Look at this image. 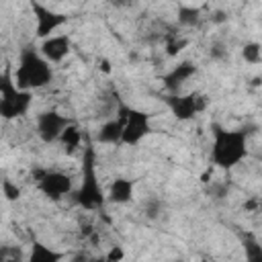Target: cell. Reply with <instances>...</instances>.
I'll use <instances>...</instances> for the list:
<instances>
[{
  "label": "cell",
  "instance_id": "obj_1",
  "mask_svg": "<svg viewBox=\"0 0 262 262\" xmlns=\"http://www.w3.org/2000/svg\"><path fill=\"white\" fill-rule=\"evenodd\" d=\"M211 166L221 170H233L248 156V131L227 129L219 123H211Z\"/></svg>",
  "mask_w": 262,
  "mask_h": 262
},
{
  "label": "cell",
  "instance_id": "obj_2",
  "mask_svg": "<svg viewBox=\"0 0 262 262\" xmlns=\"http://www.w3.org/2000/svg\"><path fill=\"white\" fill-rule=\"evenodd\" d=\"M14 82L20 90L33 92L39 88H45L47 84L53 82V68L51 63L41 55L39 47L35 45H25L18 55V66L14 70Z\"/></svg>",
  "mask_w": 262,
  "mask_h": 262
},
{
  "label": "cell",
  "instance_id": "obj_3",
  "mask_svg": "<svg viewBox=\"0 0 262 262\" xmlns=\"http://www.w3.org/2000/svg\"><path fill=\"white\" fill-rule=\"evenodd\" d=\"M74 203L84 211H102V207L106 205V192L96 172V151L90 143H86L82 154L80 186L74 190Z\"/></svg>",
  "mask_w": 262,
  "mask_h": 262
},
{
  "label": "cell",
  "instance_id": "obj_4",
  "mask_svg": "<svg viewBox=\"0 0 262 262\" xmlns=\"http://www.w3.org/2000/svg\"><path fill=\"white\" fill-rule=\"evenodd\" d=\"M33 104V92L20 90L14 82V76L6 68L0 76V115L4 121L20 119L29 113Z\"/></svg>",
  "mask_w": 262,
  "mask_h": 262
},
{
  "label": "cell",
  "instance_id": "obj_5",
  "mask_svg": "<svg viewBox=\"0 0 262 262\" xmlns=\"http://www.w3.org/2000/svg\"><path fill=\"white\" fill-rule=\"evenodd\" d=\"M115 117L123 125V139L121 145H139L149 133H151V117L131 104H125L123 100L117 102V113Z\"/></svg>",
  "mask_w": 262,
  "mask_h": 262
},
{
  "label": "cell",
  "instance_id": "obj_6",
  "mask_svg": "<svg viewBox=\"0 0 262 262\" xmlns=\"http://www.w3.org/2000/svg\"><path fill=\"white\" fill-rule=\"evenodd\" d=\"M164 102L168 104L170 113L178 121H192L199 113H203L209 106L207 94L199 90H192L188 94H168L164 96Z\"/></svg>",
  "mask_w": 262,
  "mask_h": 262
},
{
  "label": "cell",
  "instance_id": "obj_7",
  "mask_svg": "<svg viewBox=\"0 0 262 262\" xmlns=\"http://www.w3.org/2000/svg\"><path fill=\"white\" fill-rule=\"evenodd\" d=\"M31 10L35 14V35L43 41L53 37V33L57 29H61L63 25H68V20H70V16L66 12H57L41 2H33Z\"/></svg>",
  "mask_w": 262,
  "mask_h": 262
},
{
  "label": "cell",
  "instance_id": "obj_8",
  "mask_svg": "<svg viewBox=\"0 0 262 262\" xmlns=\"http://www.w3.org/2000/svg\"><path fill=\"white\" fill-rule=\"evenodd\" d=\"M74 121L57 111H43L39 117H37V123H35V129H37V135L43 143H55L61 139L63 131L72 125Z\"/></svg>",
  "mask_w": 262,
  "mask_h": 262
},
{
  "label": "cell",
  "instance_id": "obj_9",
  "mask_svg": "<svg viewBox=\"0 0 262 262\" xmlns=\"http://www.w3.org/2000/svg\"><path fill=\"white\" fill-rule=\"evenodd\" d=\"M37 190L51 201H59L68 194H74V180L70 174L59 170H45V174L35 182Z\"/></svg>",
  "mask_w": 262,
  "mask_h": 262
},
{
  "label": "cell",
  "instance_id": "obj_10",
  "mask_svg": "<svg viewBox=\"0 0 262 262\" xmlns=\"http://www.w3.org/2000/svg\"><path fill=\"white\" fill-rule=\"evenodd\" d=\"M39 51H41V55L49 63H59V61H63L70 55V51H72V39L68 35H53V37L41 41Z\"/></svg>",
  "mask_w": 262,
  "mask_h": 262
},
{
  "label": "cell",
  "instance_id": "obj_11",
  "mask_svg": "<svg viewBox=\"0 0 262 262\" xmlns=\"http://www.w3.org/2000/svg\"><path fill=\"white\" fill-rule=\"evenodd\" d=\"M194 74H196V66H194L192 61H188V59H186V61H180V63H176V66L162 78L164 88H166L170 94H178L180 86L186 84Z\"/></svg>",
  "mask_w": 262,
  "mask_h": 262
},
{
  "label": "cell",
  "instance_id": "obj_12",
  "mask_svg": "<svg viewBox=\"0 0 262 262\" xmlns=\"http://www.w3.org/2000/svg\"><path fill=\"white\" fill-rule=\"evenodd\" d=\"M133 192H135V182L131 178H125V176H119L111 182L108 190H106V203H113V205H127L131 199H133Z\"/></svg>",
  "mask_w": 262,
  "mask_h": 262
},
{
  "label": "cell",
  "instance_id": "obj_13",
  "mask_svg": "<svg viewBox=\"0 0 262 262\" xmlns=\"http://www.w3.org/2000/svg\"><path fill=\"white\" fill-rule=\"evenodd\" d=\"M96 139L98 143H106V145H121V139H123V125L121 121L115 117V119H108L100 125L98 133H96Z\"/></svg>",
  "mask_w": 262,
  "mask_h": 262
},
{
  "label": "cell",
  "instance_id": "obj_14",
  "mask_svg": "<svg viewBox=\"0 0 262 262\" xmlns=\"http://www.w3.org/2000/svg\"><path fill=\"white\" fill-rule=\"evenodd\" d=\"M66 258L63 252H57L49 246H45L43 242H33L31 244V252H29V258L27 262H61Z\"/></svg>",
  "mask_w": 262,
  "mask_h": 262
},
{
  "label": "cell",
  "instance_id": "obj_15",
  "mask_svg": "<svg viewBox=\"0 0 262 262\" xmlns=\"http://www.w3.org/2000/svg\"><path fill=\"white\" fill-rule=\"evenodd\" d=\"M82 139H84L82 129H80L76 123H72V125L63 131V135H61L59 143L63 145V149H68V151H76V149L82 145Z\"/></svg>",
  "mask_w": 262,
  "mask_h": 262
},
{
  "label": "cell",
  "instance_id": "obj_16",
  "mask_svg": "<svg viewBox=\"0 0 262 262\" xmlns=\"http://www.w3.org/2000/svg\"><path fill=\"white\" fill-rule=\"evenodd\" d=\"M0 262H27V258L18 244H4L0 248Z\"/></svg>",
  "mask_w": 262,
  "mask_h": 262
},
{
  "label": "cell",
  "instance_id": "obj_17",
  "mask_svg": "<svg viewBox=\"0 0 262 262\" xmlns=\"http://www.w3.org/2000/svg\"><path fill=\"white\" fill-rule=\"evenodd\" d=\"M242 244H244L246 262H262V246H260L252 235H246Z\"/></svg>",
  "mask_w": 262,
  "mask_h": 262
},
{
  "label": "cell",
  "instance_id": "obj_18",
  "mask_svg": "<svg viewBox=\"0 0 262 262\" xmlns=\"http://www.w3.org/2000/svg\"><path fill=\"white\" fill-rule=\"evenodd\" d=\"M201 20V10L194 6H180L178 8V23L182 27H196Z\"/></svg>",
  "mask_w": 262,
  "mask_h": 262
},
{
  "label": "cell",
  "instance_id": "obj_19",
  "mask_svg": "<svg viewBox=\"0 0 262 262\" xmlns=\"http://www.w3.org/2000/svg\"><path fill=\"white\" fill-rule=\"evenodd\" d=\"M242 57L248 61V63H260L262 61V45L256 43V41H250L242 47Z\"/></svg>",
  "mask_w": 262,
  "mask_h": 262
},
{
  "label": "cell",
  "instance_id": "obj_20",
  "mask_svg": "<svg viewBox=\"0 0 262 262\" xmlns=\"http://www.w3.org/2000/svg\"><path fill=\"white\" fill-rule=\"evenodd\" d=\"M186 45H188V39H186V37L170 35V37L166 39V53H168L170 57H174V55H178Z\"/></svg>",
  "mask_w": 262,
  "mask_h": 262
},
{
  "label": "cell",
  "instance_id": "obj_21",
  "mask_svg": "<svg viewBox=\"0 0 262 262\" xmlns=\"http://www.w3.org/2000/svg\"><path fill=\"white\" fill-rule=\"evenodd\" d=\"M2 194H4L6 201H18L23 190H20V186L16 182H12L10 178H4L2 180Z\"/></svg>",
  "mask_w": 262,
  "mask_h": 262
},
{
  "label": "cell",
  "instance_id": "obj_22",
  "mask_svg": "<svg viewBox=\"0 0 262 262\" xmlns=\"http://www.w3.org/2000/svg\"><path fill=\"white\" fill-rule=\"evenodd\" d=\"M123 260H125V250H123V246H113L106 254L94 258V262H123Z\"/></svg>",
  "mask_w": 262,
  "mask_h": 262
},
{
  "label": "cell",
  "instance_id": "obj_23",
  "mask_svg": "<svg viewBox=\"0 0 262 262\" xmlns=\"http://www.w3.org/2000/svg\"><path fill=\"white\" fill-rule=\"evenodd\" d=\"M160 213H162V203H160L158 199H149V201L143 205V215H145L147 219H158Z\"/></svg>",
  "mask_w": 262,
  "mask_h": 262
},
{
  "label": "cell",
  "instance_id": "obj_24",
  "mask_svg": "<svg viewBox=\"0 0 262 262\" xmlns=\"http://www.w3.org/2000/svg\"><path fill=\"white\" fill-rule=\"evenodd\" d=\"M209 194H211L213 199H223V196L227 194V184H225V182H213V184L209 186Z\"/></svg>",
  "mask_w": 262,
  "mask_h": 262
},
{
  "label": "cell",
  "instance_id": "obj_25",
  "mask_svg": "<svg viewBox=\"0 0 262 262\" xmlns=\"http://www.w3.org/2000/svg\"><path fill=\"white\" fill-rule=\"evenodd\" d=\"M227 55V49L221 45V43H215L213 47H211V57L213 59H223Z\"/></svg>",
  "mask_w": 262,
  "mask_h": 262
},
{
  "label": "cell",
  "instance_id": "obj_26",
  "mask_svg": "<svg viewBox=\"0 0 262 262\" xmlns=\"http://www.w3.org/2000/svg\"><path fill=\"white\" fill-rule=\"evenodd\" d=\"M258 207H260V201H258L256 196H252V199H248V201L244 203V209H246V211H250V213L258 211Z\"/></svg>",
  "mask_w": 262,
  "mask_h": 262
},
{
  "label": "cell",
  "instance_id": "obj_27",
  "mask_svg": "<svg viewBox=\"0 0 262 262\" xmlns=\"http://www.w3.org/2000/svg\"><path fill=\"white\" fill-rule=\"evenodd\" d=\"M225 20H227V14L223 10H215L211 14V23H225Z\"/></svg>",
  "mask_w": 262,
  "mask_h": 262
},
{
  "label": "cell",
  "instance_id": "obj_28",
  "mask_svg": "<svg viewBox=\"0 0 262 262\" xmlns=\"http://www.w3.org/2000/svg\"><path fill=\"white\" fill-rule=\"evenodd\" d=\"M102 63V72H111V68H108V61H100Z\"/></svg>",
  "mask_w": 262,
  "mask_h": 262
},
{
  "label": "cell",
  "instance_id": "obj_29",
  "mask_svg": "<svg viewBox=\"0 0 262 262\" xmlns=\"http://www.w3.org/2000/svg\"><path fill=\"white\" fill-rule=\"evenodd\" d=\"M201 262H213V260H207V258H203V260H201Z\"/></svg>",
  "mask_w": 262,
  "mask_h": 262
}]
</instances>
